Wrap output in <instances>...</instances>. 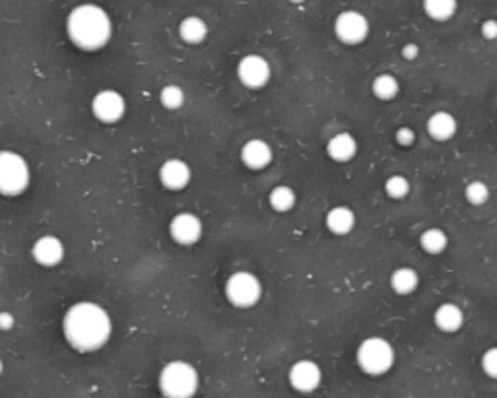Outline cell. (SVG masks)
Returning <instances> with one entry per match:
<instances>
[{
  "label": "cell",
  "mask_w": 497,
  "mask_h": 398,
  "mask_svg": "<svg viewBox=\"0 0 497 398\" xmlns=\"http://www.w3.org/2000/svg\"><path fill=\"white\" fill-rule=\"evenodd\" d=\"M424 10L426 14L435 21H447L449 18H453L456 12L455 0H426L424 2Z\"/></svg>",
  "instance_id": "obj_24"
},
{
  "label": "cell",
  "mask_w": 497,
  "mask_h": 398,
  "mask_svg": "<svg viewBox=\"0 0 497 398\" xmlns=\"http://www.w3.org/2000/svg\"><path fill=\"white\" fill-rule=\"evenodd\" d=\"M371 90L375 93V98H379L381 101H391L397 98L398 90V80L392 76V74H379L373 84H371Z\"/></svg>",
  "instance_id": "obj_23"
},
{
  "label": "cell",
  "mask_w": 497,
  "mask_h": 398,
  "mask_svg": "<svg viewBox=\"0 0 497 398\" xmlns=\"http://www.w3.org/2000/svg\"><path fill=\"white\" fill-rule=\"evenodd\" d=\"M355 226V214L348 206H336L328 210L327 214V228L334 235L350 234Z\"/></svg>",
  "instance_id": "obj_18"
},
{
  "label": "cell",
  "mask_w": 497,
  "mask_h": 398,
  "mask_svg": "<svg viewBox=\"0 0 497 398\" xmlns=\"http://www.w3.org/2000/svg\"><path fill=\"white\" fill-rule=\"evenodd\" d=\"M159 181L169 191H181L191 181V167L181 159H167L159 167Z\"/></svg>",
  "instance_id": "obj_13"
},
{
  "label": "cell",
  "mask_w": 497,
  "mask_h": 398,
  "mask_svg": "<svg viewBox=\"0 0 497 398\" xmlns=\"http://www.w3.org/2000/svg\"><path fill=\"white\" fill-rule=\"evenodd\" d=\"M384 192L394 200L404 199L410 192V181L404 175H392L384 181Z\"/></svg>",
  "instance_id": "obj_27"
},
{
  "label": "cell",
  "mask_w": 497,
  "mask_h": 398,
  "mask_svg": "<svg viewBox=\"0 0 497 398\" xmlns=\"http://www.w3.org/2000/svg\"><path fill=\"white\" fill-rule=\"evenodd\" d=\"M179 36L189 45H197V43H202L206 39L208 26L204 23V20H200L197 16H189L179 23Z\"/></svg>",
  "instance_id": "obj_19"
},
{
  "label": "cell",
  "mask_w": 497,
  "mask_h": 398,
  "mask_svg": "<svg viewBox=\"0 0 497 398\" xmlns=\"http://www.w3.org/2000/svg\"><path fill=\"white\" fill-rule=\"evenodd\" d=\"M270 74H272V70H270L268 61L261 55H247L237 64L239 82L251 90H258V88L268 84Z\"/></svg>",
  "instance_id": "obj_8"
},
{
  "label": "cell",
  "mask_w": 497,
  "mask_h": 398,
  "mask_svg": "<svg viewBox=\"0 0 497 398\" xmlns=\"http://www.w3.org/2000/svg\"><path fill=\"white\" fill-rule=\"evenodd\" d=\"M165 398H192L199 391V373L189 362H169L157 379Z\"/></svg>",
  "instance_id": "obj_3"
},
{
  "label": "cell",
  "mask_w": 497,
  "mask_h": 398,
  "mask_svg": "<svg viewBox=\"0 0 497 398\" xmlns=\"http://www.w3.org/2000/svg\"><path fill=\"white\" fill-rule=\"evenodd\" d=\"M31 255L36 258V263H39L41 266H57L63 261L64 245L53 235H43L33 243Z\"/></svg>",
  "instance_id": "obj_12"
},
{
  "label": "cell",
  "mask_w": 497,
  "mask_h": 398,
  "mask_svg": "<svg viewBox=\"0 0 497 398\" xmlns=\"http://www.w3.org/2000/svg\"><path fill=\"white\" fill-rule=\"evenodd\" d=\"M125 98L115 90H103L92 101V113L101 122H117L125 115Z\"/></svg>",
  "instance_id": "obj_9"
},
{
  "label": "cell",
  "mask_w": 497,
  "mask_h": 398,
  "mask_svg": "<svg viewBox=\"0 0 497 398\" xmlns=\"http://www.w3.org/2000/svg\"><path fill=\"white\" fill-rule=\"evenodd\" d=\"M464 197L472 206H482L490 200V187L486 185L483 181H472V183L466 185Z\"/></svg>",
  "instance_id": "obj_26"
},
{
  "label": "cell",
  "mask_w": 497,
  "mask_h": 398,
  "mask_svg": "<svg viewBox=\"0 0 497 398\" xmlns=\"http://www.w3.org/2000/svg\"><path fill=\"white\" fill-rule=\"evenodd\" d=\"M434 323L443 332H456L464 325V313L455 303H443L435 309Z\"/></svg>",
  "instance_id": "obj_16"
},
{
  "label": "cell",
  "mask_w": 497,
  "mask_h": 398,
  "mask_svg": "<svg viewBox=\"0 0 497 398\" xmlns=\"http://www.w3.org/2000/svg\"><path fill=\"white\" fill-rule=\"evenodd\" d=\"M419 245H422V249L426 251V253H429V255H439V253H443V251L447 249L449 237L443 229L429 228L419 235Z\"/></svg>",
  "instance_id": "obj_21"
},
{
  "label": "cell",
  "mask_w": 497,
  "mask_h": 398,
  "mask_svg": "<svg viewBox=\"0 0 497 398\" xmlns=\"http://www.w3.org/2000/svg\"><path fill=\"white\" fill-rule=\"evenodd\" d=\"M355 360H357V365L362 367L363 373L377 377V375H383L392 367L394 350H392L391 342L379 338V336H373V338H367L357 346Z\"/></svg>",
  "instance_id": "obj_4"
},
{
  "label": "cell",
  "mask_w": 497,
  "mask_h": 398,
  "mask_svg": "<svg viewBox=\"0 0 497 398\" xmlns=\"http://www.w3.org/2000/svg\"><path fill=\"white\" fill-rule=\"evenodd\" d=\"M418 55L419 47L416 43H406L404 47H402V57H404L406 61H414V58H418Z\"/></svg>",
  "instance_id": "obj_31"
},
{
  "label": "cell",
  "mask_w": 497,
  "mask_h": 398,
  "mask_svg": "<svg viewBox=\"0 0 497 398\" xmlns=\"http://www.w3.org/2000/svg\"><path fill=\"white\" fill-rule=\"evenodd\" d=\"M397 142L400 144V146H404V148L412 146V144L416 142V132H414L410 127H400L397 130Z\"/></svg>",
  "instance_id": "obj_29"
},
{
  "label": "cell",
  "mask_w": 497,
  "mask_h": 398,
  "mask_svg": "<svg viewBox=\"0 0 497 398\" xmlns=\"http://www.w3.org/2000/svg\"><path fill=\"white\" fill-rule=\"evenodd\" d=\"M159 101H162V105H164L165 109L175 111V109L183 107V103H185V92L175 84L165 85L164 90L159 92Z\"/></svg>",
  "instance_id": "obj_25"
},
{
  "label": "cell",
  "mask_w": 497,
  "mask_h": 398,
  "mask_svg": "<svg viewBox=\"0 0 497 398\" xmlns=\"http://www.w3.org/2000/svg\"><path fill=\"white\" fill-rule=\"evenodd\" d=\"M169 234L171 239L177 241L179 245H192L199 241L202 235V221L194 214L181 212L171 220Z\"/></svg>",
  "instance_id": "obj_11"
},
{
  "label": "cell",
  "mask_w": 497,
  "mask_h": 398,
  "mask_svg": "<svg viewBox=\"0 0 497 398\" xmlns=\"http://www.w3.org/2000/svg\"><path fill=\"white\" fill-rule=\"evenodd\" d=\"M241 162L248 169H264L272 162V148L258 138L247 140L241 148Z\"/></svg>",
  "instance_id": "obj_14"
},
{
  "label": "cell",
  "mask_w": 497,
  "mask_h": 398,
  "mask_svg": "<svg viewBox=\"0 0 497 398\" xmlns=\"http://www.w3.org/2000/svg\"><path fill=\"white\" fill-rule=\"evenodd\" d=\"M482 37L488 41L497 39V20H486L482 23Z\"/></svg>",
  "instance_id": "obj_30"
},
{
  "label": "cell",
  "mask_w": 497,
  "mask_h": 398,
  "mask_svg": "<svg viewBox=\"0 0 497 398\" xmlns=\"http://www.w3.org/2000/svg\"><path fill=\"white\" fill-rule=\"evenodd\" d=\"M70 41L84 51L101 49L111 39V18L105 10L93 4L74 8L66 21Z\"/></svg>",
  "instance_id": "obj_2"
},
{
  "label": "cell",
  "mask_w": 497,
  "mask_h": 398,
  "mask_svg": "<svg viewBox=\"0 0 497 398\" xmlns=\"http://www.w3.org/2000/svg\"><path fill=\"white\" fill-rule=\"evenodd\" d=\"M357 152V142L350 132H338L327 142V154L334 162H350Z\"/></svg>",
  "instance_id": "obj_17"
},
{
  "label": "cell",
  "mask_w": 497,
  "mask_h": 398,
  "mask_svg": "<svg viewBox=\"0 0 497 398\" xmlns=\"http://www.w3.org/2000/svg\"><path fill=\"white\" fill-rule=\"evenodd\" d=\"M268 202L272 210H276V212H290L291 208L295 206V192H293L291 187H274L270 191Z\"/></svg>",
  "instance_id": "obj_22"
},
{
  "label": "cell",
  "mask_w": 497,
  "mask_h": 398,
  "mask_svg": "<svg viewBox=\"0 0 497 398\" xmlns=\"http://www.w3.org/2000/svg\"><path fill=\"white\" fill-rule=\"evenodd\" d=\"M12 317H10V313H2L0 315V327L4 328V330H10V327H12Z\"/></svg>",
  "instance_id": "obj_32"
},
{
  "label": "cell",
  "mask_w": 497,
  "mask_h": 398,
  "mask_svg": "<svg viewBox=\"0 0 497 398\" xmlns=\"http://www.w3.org/2000/svg\"><path fill=\"white\" fill-rule=\"evenodd\" d=\"M456 128H459V122L447 111H437V113H434L427 119V132L437 142L451 140L456 135Z\"/></svg>",
  "instance_id": "obj_15"
},
{
  "label": "cell",
  "mask_w": 497,
  "mask_h": 398,
  "mask_svg": "<svg viewBox=\"0 0 497 398\" xmlns=\"http://www.w3.org/2000/svg\"><path fill=\"white\" fill-rule=\"evenodd\" d=\"M482 371L490 379H497V346L483 352L482 356Z\"/></svg>",
  "instance_id": "obj_28"
},
{
  "label": "cell",
  "mask_w": 497,
  "mask_h": 398,
  "mask_svg": "<svg viewBox=\"0 0 497 398\" xmlns=\"http://www.w3.org/2000/svg\"><path fill=\"white\" fill-rule=\"evenodd\" d=\"M263 295V286L258 282V278L251 272H235L228 278L226 284V298L229 303L239 309H248L258 303V299Z\"/></svg>",
  "instance_id": "obj_6"
},
{
  "label": "cell",
  "mask_w": 497,
  "mask_h": 398,
  "mask_svg": "<svg viewBox=\"0 0 497 398\" xmlns=\"http://www.w3.org/2000/svg\"><path fill=\"white\" fill-rule=\"evenodd\" d=\"M320 367L311 360H301V362H295L290 367V373H288V379H290V384L293 391L303 392V394H309L320 384Z\"/></svg>",
  "instance_id": "obj_10"
},
{
  "label": "cell",
  "mask_w": 497,
  "mask_h": 398,
  "mask_svg": "<svg viewBox=\"0 0 497 398\" xmlns=\"http://www.w3.org/2000/svg\"><path fill=\"white\" fill-rule=\"evenodd\" d=\"M66 342L78 352H93L105 346L111 336V317L105 309L92 301L72 305L63 319Z\"/></svg>",
  "instance_id": "obj_1"
},
{
  "label": "cell",
  "mask_w": 497,
  "mask_h": 398,
  "mask_svg": "<svg viewBox=\"0 0 497 398\" xmlns=\"http://www.w3.org/2000/svg\"><path fill=\"white\" fill-rule=\"evenodd\" d=\"M334 33L346 45H357V43L365 41V37L370 33V21L365 20V16L354 10L342 12L334 21Z\"/></svg>",
  "instance_id": "obj_7"
},
{
  "label": "cell",
  "mask_w": 497,
  "mask_h": 398,
  "mask_svg": "<svg viewBox=\"0 0 497 398\" xmlns=\"http://www.w3.org/2000/svg\"><path fill=\"white\" fill-rule=\"evenodd\" d=\"M418 284V272L414 271V268H408V266L397 268V271L391 274V288L398 295H408V293L416 292Z\"/></svg>",
  "instance_id": "obj_20"
},
{
  "label": "cell",
  "mask_w": 497,
  "mask_h": 398,
  "mask_svg": "<svg viewBox=\"0 0 497 398\" xmlns=\"http://www.w3.org/2000/svg\"><path fill=\"white\" fill-rule=\"evenodd\" d=\"M29 185V167L26 159L14 152L0 154V191L6 197L21 194Z\"/></svg>",
  "instance_id": "obj_5"
}]
</instances>
